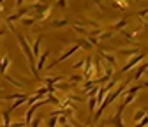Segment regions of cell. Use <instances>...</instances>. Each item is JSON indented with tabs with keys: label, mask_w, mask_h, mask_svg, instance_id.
<instances>
[{
	"label": "cell",
	"mask_w": 148,
	"mask_h": 127,
	"mask_svg": "<svg viewBox=\"0 0 148 127\" xmlns=\"http://www.w3.org/2000/svg\"><path fill=\"white\" fill-rule=\"evenodd\" d=\"M143 58H145V55H136V57H132L131 60H129V62L122 67V72H125V71H129V69H132V67H134L136 64H139Z\"/></svg>",
	"instance_id": "1"
},
{
	"label": "cell",
	"mask_w": 148,
	"mask_h": 127,
	"mask_svg": "<svg viewBox=\"0 0 148 127\" xmlns=\"http://www.w3.org/2000/svg\"><path fill=\"white\" fill-rule=\"evenodd\" d=\"M48 57H49V51H44V55L39 58V62H37V65H35V71H41V69L44 67V62H46Z\"/></svg>",
	"instance_id": "2"
},
{
	"label": "cell",
	"mask_w": 148,
	"mask_h": 127,
	"mask_svg": "<svg viewBox=\"0 0 148 127\" xmlns=\"http://www.w3.org/2000/svg\"><path fill=\"white\" fill-rule=\"evenodd\" d=\"M41 41H42V37H37V39H35V43H34V51H32V55H34V57L39 55V46H41Z\"/></svg>",
	"instance_id": "3"
},
{
	"label": "cell",
	"mask_w": 148,
	"mask_h": 127,
	"mask_svg": "<svg viewBox=\"0 0 148 127\" xmlns=\"http://www.w3.org/2000/svg\"><path fill=\"white\" fill-rule=\"evenodd\" d=\"M9 57H4V62H0V72H2V74H4V72H5V69H7V65H9Z\"/></svg>",
	"instance_id": "4"
},
{
	"label": "cell",
	"mask_w": 148,
	"mask_h": 127,
	"mask_svg": "<svg viewBox=\"0 0 148 127\" xmlns=\"http://www.w3.org/2000/svg\"><path fill=\"white\" fill-rule=\"evenodd\" d=\"M5 80L11 83V85H14V86H18V88H23V83H20V81H16L14 78H11V76H5Z\"/></svg>",
	"instance_id": "5"
},
{
	"label": "cell",
	"mask_w": 148,
	"mask_h": 127,
	"mask_svg": "<svg viewBox=\"0 0 148 127\" xmlns=\"http://www.w3.org/2000/svg\"><path fill=\"white\" fill-rule=\"evenodd\" d=\"M145 115H146V110H138V111H136V115H134V120L138 122V120H141Z\"/></svg>",
	"instance_id": "6"
},
{
	"label": "cell",
	"mask_w": 148,
	"mask_h": 127,
	"mask_svg": "<svg viewBox=\"0 0 148 127\" xmlns=\"http://www.w3.org/2000/svg\"><path fill=\"white\" fill-rule=\"evenodd\" d=\"M145 125H148V117H143L141 120H138L134 127H145Z\"/></svg>",
	"instance_id": "7"
},
{
	"label": "cell",
	"mask_w": 148,
	"mask_h": 127,
	"mask_svg": "<svg viewBox=\"0 0 148 127\" xmlns=\"http://www.w3.org/2000/svg\"><path fill=\"white\" fill-rule=\"evenodd\" d=\"M55 125H57V115H51L48 120V127H55Z\"/></svg>",
	"instance_id": "8"
},
{
	"label": "cell",
	"mask_w": 148,
	"mask_h": 127,
	"mask_svg": "<svg viewBox=\"0 0 148 127\" xmlns=\"http://www.w3.org/2000/svg\"><path fill=\"white\" fill-rule=\"evenodd\" d=\"M132 101H134V94H127V99H125V101H123V104H125V106H127V104H131V102H132Z\"/></svg>",
	"instance_id": "9"
},
{
	"label": "cell",
	"mask_w": 148,
	"mask_h": 127,
	"mask_svg": "<svg viewBox=\"0 0 148 127\" xmlns=\"http://www.w3.org/2000/svg\"><path fill=\"white\" fill-rule=\"evenodd\" d=\"M102 55H104V57H106V60H108V62H111V64H115V62H116V60H115V57H113V55H109V53H102Z\"/></svg>",
	"instance_id": "10"
},
{
	"label": "cell",
	"mask_w": 148,
	"mask_h": 127,
	"mask_svg": "<svg viewBox=\"0 0 148 127\" xmlns=\"http://www.w3.org/2000/svg\"><path fill=\"white\" fill-rule=\"evenodd\" d=\"M64 25H67L65 20H60V21H55V23H53V27H64Z\"/></svg>",
	"instance_id": "11"
},
{
	"label": "cell",
	"mask_w": 148,
	"mask_h": 127,
	"mask_svg": "<svg viewBox=\"0 0 148 127\" xmlns=\"http://www.w3.org/2000/svg\"><path fill=\"white\" fill-rule=\"evenodd\" d=\"M23 21V25H32L34 23V18H30V20H21Z\"/></svg>",
	"instance_id": "12"
},
{
	"label": "cell",
	"mask_w": 148,
	"mask_h": 127,
	"mask_svg": "<svg viewBox=\"0 0 148 127\" xmlns=\"http://www.w3.org/2000/svg\"><path fill=\"white\" fill-rule=\"evenodd\" d=\"M2 2H4V0H0V4H2Z\"/></svg>",
	"instance_id": "13"
}]
</instances>
